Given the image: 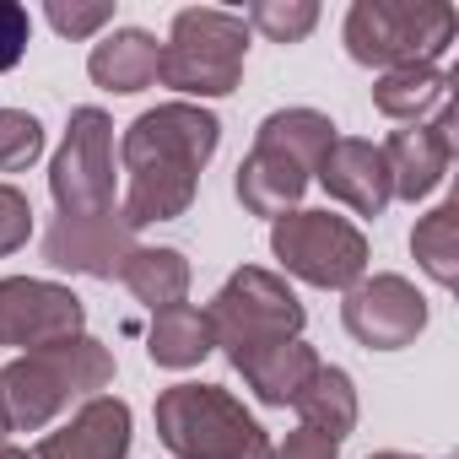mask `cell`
<instances>
[{
    "instance_id": "6da1fadb",
    "label": "cell",
    "mask_w": 459,
    "mask_h": 459,
    "mask_svg": "<svg viewBox=\"0 0 459 459\" xmlns=\"http://www.w3.org/2000/svg\"><path fill=\"white\" fill-rule=\"evenodd\" d=\"M205 319H211V341L227 351V362L244 373V384L265 405H292L298 389L319 368L314 346H303L298 292L260 265H244L227 276V287L211 298Z\"/></svg>"
},
{
    "instance_id": "7a4b0ae2",
    "label": "cell",
    "mask_w": 459,
    "mask_h": 459,
    "mask_svg": "<svg viewBox=\"0 0 459 459\" xmlns=\"http://www.w3.org/2000/svg\"><path fill=\"white\" fill-rule=\"evenodd\" d=\"M221 141V119L200 103H157L146 108L125 141V221L130 227H152V221H173L189 211L195 189H200V168L216 157Z\"/></svg>"
},
{
    "instance_id": "3957f363",
    "label": "cell",
    "mask_w": 459,
    "mask_h": 459,
    "mask_svg": "<svg viewBox=\"0 0 459 459\" xmlns=\"http://www.w3.org/2000/svg\"><path fill=\"white\" fill-rule=\"evenodd\" d=\"M330 141H335L330 114H319V108H276L260 125L255 152L238 162V200H244V211L271 216V221L287 216L303 200L308 178L319 173V157L330 152Z\"/></svg>"
},
{
    "instance_id": "277c9868",
    "label": "cell",
    "mask_w": 459,
    "mask_h": 459,
    "mask_svg": "<svg viewBox=\"0 0 459 459\" xmlns=\"http://www.w3.org/2000/svg\"><path fill=\"white\" fill-rule=\"evenodd\" d=\"M108 384H114V351L98 346L92 335L55 341L44 351H28L0 368V400H6L12 427L22 432L49 427L71 400H92Z\"/></svg>"
},
{
    "instance_id": "5b68a950",
    "label": "cell",
    "mask_w": 459,
    "mask_h": 459,
    "mask_svg": "<svg viewBox=\"0 0 459 459\" xmlns=\"http://www.w3.org/2000/svg\"><path fill=\"white\" fill-rule=\"evenodd\" d=\"M157 437L173 459H271V432L216 384H173L157 394Z\"/></svg>"
},
{
    "instance_id": "8992f818",
    "label": "cell",
    "mask_w": 459,
    "mask_h": 459,
    "mask_svg": "<svg viewBox=\"0 0 459 459\" xmlns=\"http://www.w3.org/2000/svg\"><path fill=\"white\" fill-rule=\"evenodd\" d=\"M454 33H459V12L443 0H357L346 12V55L378 71L437 65Z\"/></svg>"
},
{
    "instance_id": "52a82bcc",
    "label": "cell",
    "mask_w": 459,
    "mask_h": 459,
    "mask_svg": "<svg viewBox=\"0 0 459 459\" xmlns=\"http://www.w3.org/2000/svg\"><path fill=\"white\" fill-rule=\"evenodd\" d=\"M244 55H249V22L233 12H178L173 33L162 44L157 60V82L184 92V98H227L244 76Z\"/></svg>"
},
{
    "instance_id": "ba28073f",
    "label": "cell",
    "mask_w": 459,
    "mask_h": 459,
    "mask_svg": "<svg viewBox=\"0 0 459 459\" xmlns=\"http://www.w3.org/2000/svg\"><path fill=\"white\" fill-rule=\"evenodd\" d=\"M271 255L281 260L287 276L325 287V292H351L368 271V238L335 211H287L271 221Z\"/></svg>"
},
{
    "instance_id": "9c48e42d",
    "label": "cell",
    "mask_w": 459,
    "mask_h": 459,
    "mask_svg": "<svg viewBox=\"0 0 459 459\" xmlns=\"http://www.w3.org/2000/svg\"><path fill=\"white\" fill-rule=\"evenodd\" d=\"M49 189H55L60 216L71 221L114 216V119L103 108L71 114V130L49 168Z\"/></svg>"
},
{
    "instance_id": "30bf717a",
    "label": "cell",
    "mask_w": 459,
    "mask_h": 459,
    "mask_svg": "<svg viewBox=\"0 0 459 459\" xmlns=\"http://www.w3.org/2000/svg\"><path fill=\"white\" fill-rule=\"evenodd\" d=\"M87 308L71 287L55 281H33V276H6L0 281V346H22V351H44L55 341L82 335Z\"/></svg>"
},
{
    "instance_id": "8fae6325",
    "label": "cell",
    "mask_w": 459,
    "mask_h": 459,
    "mask_svg": "<svg viewBox=\"0 0 459 459\" xmlns=\"http://www.w3.org/2000/svg\"><path fill=\"white\" fill-rule=\"evenodd\" d=\"M341 319L368 351H400L427 330V303L405 276H373L346 292Z\"/></svg>"
},
{
    "instance_id": "7c38bea8",
    "label": "cell",
    "mask_w": 459,
    "mask_h": 459,
    "mask_svg": "<svg viewBox=\"0 0 459 459\" xmlns=\"http://www.w3.org/2000/svg\"><path fill=\"white\" fill-rule=\"evenodd\" d=\"M135 227L125 221V211L114 216H98V221H71V216H55V227L44 233V260L55 271H76V276H98V281H114L125 255L135 249Z\"/></svg>"
},
{
    "instance_id": "4fadbf2b",
    "label": "cell",
    "mask_w": 459,
    "mask_h": 459,
    "mask_svg": "<svg viewBox=\"0 0 459 459\" xmlns=\"http://www.w3.org/2000/svg\"><path fill=\"white\" fill-rule=\"evenodd\" d=\"M378 152H384V168H389V189H394L400 200L432 195V189L443 184L448 162H454V119H448V108L432 114L427 125L394 130Z\"/></svg>"
},
{
    "instance_id": "5bb4252c",
    "label": "cell",
    "mask_w": 459,
    "mask_h": 459,
    "mask_svg": "<svg viewBox=\"0 0 459 459\" xmlns=\"http://www.w3.org/2000/svg\"><path fill=\"white\" fill-rule=\"evenodd\" d=\"M319 184L330 189V200L351 205L357 216H384V205L394 200L384 152L373 141H357V135H335L330 141V152L319 157Z\"/></svg>"
},
{
    "instance_id": "9a60e30c",
    "label": "cell",
    "mask_w": 459,
    "mask_h": 459,
    "mask_svg": "<svg viewBox=\"0 0 459 459\" xmlns=\"http://www.w3.org/2000/svg\"><path fill=\"white\" fill-rule=\"evenodd\" d=\"M130 454V405L114 394H92L60 432H49L33 459H125Z\"/></svg>"
},
{
    "instance_id": "2e32d148",
    "label": "cell",
    "mask_w": 459,
    "mask_h": 459,
    "mask_svg": "<svg viewBox=\"0 0 459 459\" xmlns=\"http://www.w3.org/2000/svg\"><path fill=\"white\" fill-rule=\"evenodd\" d=\"M157 60H162V44L146 28H114L103 44H92L87 71L103 92H141L157 82Z\"/></svg>"
},
{
    "instance_id": "e0dca14e",
    "label": "cell",
    "mask_w": 459,
    "mask_h": 459,
    "mask_svg": "<svg viewBox=\"0 0 459 459\" xmlns=\"http://www.w3.org/2000/svg\"><path fill=\"white\" fill-rule=\"evenodd\" d=\"M378 114L400 119V125H427V114L448 108V71L443 65H405V71H384L373 87Z\"/></svg>"
},
{
    "instance_id": "ac0fdd59",
    "label": "cell",
    "mask_w": 459,
    "mask_h": 459,
    "mask_svg": "<svg viewBox=\"0 0 459 459\" xmlns=\"http://www.w3.org/2000/svg\"><path fill=\"white\" fill-rule=\"evenodd\" d=\"M216 341H211V319L205 308L195 303H173V308H157L152 314V330H146V357L157 368H195L200 357H211Z\"/></svg>"
},
{
    "instance_id": "d6986e66",
    "label": "cell",
    "mask_w": 459,
    "mask_h": 459,
    "mask_svg": "<svg viewBox=\"0 0 459 459\" xmlns=\"http://www.w3.org/2000/svg\"><path fill=\"white\" fill-rule=\"evenodd\" d=\"M298 416H303V427L308 432H319V437H330V443H346L351 437V427H357V389H351V378L341 373V368H314V378L298 389Z\"/></svg>"
},
{
    "instance_id": "ffe728a7",
    "label": "cell",
    "mask_w": 459,
    "mask_h": 459,
    "mask_svg": "<svg viewBox=\"0 0 459 459\" xmlns=\"http://www.w3.org/2000/svg\"><path fill=\"white\" fill-rule=\"evenodd\" d=\"M119 281L135 292V303H146L157 314V308L184 303V292H189V260L178 249H130L125 265H119Z\"/></svg>"
},
{
    "instance_id": "44dd1931",
    "label": "cell",
    "mask_w": 459,
    "mask_h": 459,
    "mask_svg": "<svg viewBox=\"0 0 459 459\" xmlns=\"http://www.w3.org/2000/svg\"><path fill=\"white\" fill-rule=\"evenodd\" d=\"M411 249H416L421 271H427L437 287H454V281H459V200H443L432 216L416 221Z\"/></svg>"
},
{
    "instance_id": "7402d4cb",
    "label": "cell",
    "mask_w": 459,
    "mask_h": 459,
    "mask_svg": "<svg viewBox=\"0 0 459 459\" xmlns=\"http://www.w3.org/2000/svg\"><path fill=\"white\" fill-rule=\"evenodd\" d=\"M244 22L255 33H265L271 44H303L319 22V6L314 0H260V6H249Z\"/></svg>"
},
{
    "instance_id": "603a6c76",
    "label": "cell",
    "mask_w": 459,
    "mask_h": 459,
    "mask_svg": "<svg viewBox=\"0 0 459 459\" xmlns=\"http://www.w3.org/2000/svg\"><path fill=\"white\" fill-rule=\"evenodd\" d=\"M44 152V125L22 108H0V173H17Z\"/></svg>"
},
{
    "instance_id": "cb8c5ba5",
    "label": "cell",
    "mask_w": 459,
    "mask_h": 459,
    "mask_svg": "<svg viewBox=\"0 0 459 459\" xmlns=\"http://www.w3.org/2000/svg\"><path fill=\"white\" fill-rule=\"evenodd\" d=\"M108 22H114L108 0H87V6H76V0H71V6H65V0H49V28L65 33V39H92Z\"/></svg>"
},
{
    "instance_id": "d4e9b609",
    "label": "cell",
    "mask_w": 459,
    "mask_h": 459,
    "mask_svg": "<svg viewBox=\"0 0 459 459\" xmlns=\"http://www.w3.org/2000/svg\"><path fill=\"white\" fill-rule=\"evenodd\" d=\"M28 233H33V205H28V195L12 189V184H0V260L17 255L28 244Z\"/></svg>"
},
{
    "instance_id": "484cf974",
    "label": "cell",
    "mask_w": 459,
    "mask_h": 459,
    "mask_svg": "<svg viewBox=\"0 0 459 459\" xmlns=\"http://www.w3.org/2000/svg\"><path fill=\"white\" fill-rule=\"evenodd\" d=\"M28 39H33V17L17 0H0V71H12L28 55Z\"/></svg>"
},
{
    "instance_id": "4316f807",
    "label": "cell",
    "mask_w": 459,
    "mask_h": 459,
    "mask_svg": "<svg viewBox=\"0 0 459 459\" xmlns=\"http://www.w3.org/2000/svg\"><path fill=\"white\" fill-rule=\"evenodd\" d=\"M335 454H341V443H330V437H319V432H308V427L287 432V443L271 448V459H335Z\"/></svg>"
},
{
    "instance_id": "83f0119b",
    "label": "cell",
    "mask_w": 459,
    "mask_h": 459,
    "mask_svg": "<svg viewBox=\"0 0 459 459\" xmlns=\"http://www.w3.org/2000/svg\"><path fill=\"white\" fill-rule=\"evenodd\" d=\"M0 459H33V454H22V448H12L6 437H0Z\"/></svg>"
},
{
    "instance_id": "f1b7e54d",
    "label": "cell",
    "mask_w": 459,
    "mask_h": 459,
    "mask_svg": "<svg viewBox=\"0 0 459 459\" xmlns=\"http://www.w3.org/2000/svg\"><path fill=\"white\" fill-rule=\"evenodd\" d=\"M0 432H12V416H6V400H0Z\"/></svg>"
},
{
    "instance_id": "f546056e",
    "label": "cell",
    "mask_w": 459,
    "mask_h": 459,
    "mask_svg": "<svg viewBox=\"0 0 459 459\" xmlns=\"http://www.w3.org/2000/svg\"><path fill=\"white\" fill-rule=\"evenodd\" d=\"M368 459H416V454H368Z\"/></svg>"
}]
</instances>
